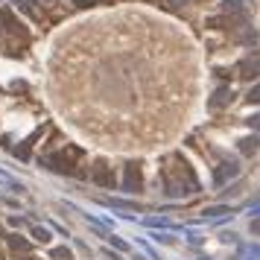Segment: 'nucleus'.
<instances>
[{"label": "nucleus", "mask_w": 260, "mask_h": 260, "mask_svg": "<svg viewBox=\"0 0 260 260\" xmlns=\"http://www.w3.org/2000/svg\"><path fill=\"white\" fill-rule=\"evenodd\" d=\"M140 184H143L140 167L138 164H129V167H126V181H123V187H126V190H140Z\"/></svg>", "instance_id": "nucleus-4"}, {"label": "nucleus", "mask_w": 260, "mask_h": 260, "mask_svg": "<svg viewBox=\"0 0 260 260\" xmlns=\"http://www.w3.org/2000/svg\"><path fill=\"white\" fill-rule=\"evenodd\" d=\"M73 3H76L79 9H91V6H97L100 0H73Z\"/></svg>", "instance_id": "nucleus-10"}, {"label": "nucleus", "mask_w": 260, "mask_h": 260, "mask_svg": "<svg viewBox=\"0 0 260 260\" xmlns=\"http://www.w3.org/2000/svg\"><path fill=\"white\" fill-rule=\"evenodd\" d=\"M251 234H260V219H254V222H251Z\"/></svg>", "instance_id": "nucleus-13"}, {"label": "nucleus", "mask_w": 260, "mask_h": 260, "mask_svg": "<svg viewBox=\"0 0 260 260\" xmlns=\"http://www.w3.org/2000/svg\"><path fill=\"white\" fill-rule=\"evenodd\" d=\"M24 260H35V257H24Z\"/></svg>", "instance_id": "nucleus-14"}, {"label": "nucleus", "mask_w": 260, "mask_h": 260, "mask_svg": "<svg viewBox=\"0 0 260 260\" xmlns=\"http://www.w3.org/2000/svg\"><path fill=\"white\" fill-rule=\"evenodd\" d=\"M228 103H231V88H219V91L210 97V108H213V111H219V108L228 105Z\"/></svg>", "instance_id": "nucleus-6"}, {"label": "nucleus", "mask_w": 260, "mask_h": 260, "mask_svg": "<svg viewBox=\"0 0 260 260\" xmlns=\"http://www.w3.org/2000/svg\"><path fill=\"white\" fill-rule=\"evenodd\" d=\"M245 100H248V103H254V105H260V85H254V88H251Z\"/></svg>", "instance_id": "nucleus-8"}, {"label": "nucleus", "mask_w": 260, "mask_h": 260, "mask_svg": "<svg viewBox=\"0 0 260 260\" xmlns=\"http://www.w3.org/2000/svg\"><path fill=\"white\" fill-rule=\"evenodd\" d=\"M35 240H41V243H47V240H50V234H47L44 228H35Z\"/></svg>", "instance_id": "nucleus-11"}, {"label": "nucleus", "mask_w": 260, "mask_h": 260, "mask_svg": "<svg viewBox=\"0 0 260 260\" xmlns=\"http://www.w3.org/2000/svg\"><path fill=\"white\" fill-rule=\"evenodd\" d=\"M164 178H167V187L173 193H190L196 190V175H193V170L187 167V161L184 158H167V167H164Z\"/></svg>", "instance_id": "nucleus-1"}, {"label": "nucleus", "mask_w": 260, "mask_h": 260, "mask_svg": "<svg viewBox=\"0 0 260 260\" xmlns=\"http://www.w3.org/2000/svg\"><path fill=\"white\" fill-rule=\"evenodd\" d=\"M9 245H12L15 251H27V248H30V243H27L24 237H9Z\"/></svg>", "instance_id": "nucleus-7"}, {"label": "nucleus", "mask_w": 260, "mask_h": 260, "mask_svg": "<svg viewBox=\"0 0 260 260\" xmlns=\"http://www.w3.org/2000/svg\"><path fill=\"white\" fill-rule=\"evenodd\" d=\"M53 257H59V260H68V257H70V251H68V248H56V251H53Z\"/></svg>", "instance_id": "nucleus-12"}, {"label": "nucleus", "mask_w": 260, "mask_h": 260, "mask_svg": "<svg viewBox=\"0 0 260 260\" xmlns=\"http://www.w3.org/2000/svg\"><path fill=\"white\" fill-rule=\"evenodd\" d=\"M76 158H82V149L79 146H65L59 155L50 158V164H53V170H59V173H73V161Z\"/></svg>", "instance_id": "nucleus-2"}, {"label": "nucleus", "mask_w": 260, "mask_h": 260, "mask_svg": "<svg viewBox=\"0 0 260 260\" xmlns=\"http://www.w3.org/2000/svg\"><path fill=\"white\" fill-rule=\"evenodd\" d=\"M257 149V138H245L243 140V152H254Z\"/></svg>", "instance_id": "nucleus-9"}, {"label": "nucleus", "mask_w": 260, "mask_h": 260, "mask_svg": "<svg viewBox=\"0 0 260 260\" xmlns=\"http://www.w3.org/2000/svg\"><path fill=\"white\" fill-rule=\"evenodd\" d=\"M237 76H240V79H245V82L260 79V59H257V56H254V59H245V62H240Z\"/></svg>", "instance_id": "nucleus-3"}, {"label": "nucleus", "mask_w": 260, "mask_h": 260, "mask_svg": "<svg viewBox=\"0 0 260 260\" xmlns=\"http://www.w3.org/2000/svg\"><path fill=\"white\" fill-rule=\"evenodd\" d=\"M94 181H97V184H103V187H111V184H114V175H111V167L100 161V164L94 167Z\"/></svg>", "instance_id": "nucleus-5"}]
</instances>
